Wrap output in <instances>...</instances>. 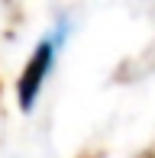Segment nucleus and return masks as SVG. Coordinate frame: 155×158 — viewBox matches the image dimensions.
<instances>
[{
    "label": "nucleus",
    "mask_w": 155,
    "mask_h": 158,
    "mask_svg": "<svg viewBox=\"0 0 155 158\" xmlns=\"http://www.w3.org/2000/svg\"><path fill=\"white\" fill-rule=\"evenodd\" d=\"M65 35H68V26H58V29H55L52 35H45V39L36 45V52L29 55V61H26L23 74H19V81H16L19 110H26V113L32 110V103H36V97H39V90H42V84H45L48 71H52V64H55L58 45L65 42Z\"/></svg>",
    "instance_id": "nucleus-1"
},
{
    "label": "nucleus",
    "mask_w": 155,
    "mask_h": 158,
    "mask_svg": "<svg viewBox=\"0 0 155 158\" xmlns=\"http://www.w3.org/2000/svg\"><path fill=\"white\" fill-rule=\"evenodd\" d=\"M136 158H155V145H149V148H145V152H139Z\"/></svg>",
    "instance_id": "nucleus-2"
}]
</instances>
